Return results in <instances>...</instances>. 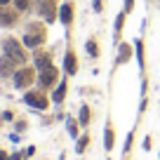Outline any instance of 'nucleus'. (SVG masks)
<instances>
[{
  "instance_id": "cd10ccee",
  "label": "nucleus",
  "mask_w": 160,
  "mask_h": 160,
  "mask_svg": "<svg viewBox=\"0 0 160 160\" xmlns=\"http://www.w3.org/2000/svg\"><path fill=\"white\" fill-rule=\"evenodd\" d=\"M0 118H2V120H14V113H12V111H5Z\"/></svg>"
},
{
  "instance_id": "b1692460",
  "label": "nucleus",
  "mask_w": 160,
  "mask_h": 160,
  "mask_svg": "<svg viewBox=\"0 0 160 160\" xmlns=\"http://www.w3.org/2000/svg\"><path fill=\"white\" fill-rule=\"evenodd\" d=\"M122 10H125L127 14H132V10H134V0H122Z\"/></svg>"
},
{
  "instance_id": "c756f323",
  "label": "nucleus",
  "mask_w": 160,
  "mask_h": 160,
  "mask_svg": "<svg viewBox=\"0 0 160 160\" xmlns=\"http://www.w3.org/2000/svg\"><path fill=\"white\" fill-rule=\"evenodd\" d=\"M21 158H24V153H12L10 155V160H21Z\"/></svg>"
},
{
  "instance_id": "5701e85b",
  "label": "nucleus",
  "mask_w": 160,
  "mask_h": 160,
  "mask_svg": "<svg viewBox=\"0 0 160 160\" xmlns=\"http://www.w3.org/2000/svg\"><path fill=\"white\" fill-rule=\"evenodd\" d=\"M26 127H28V122H26V120H14V130H17V132H26Z\"/></svg>"
},
{
  "instance_id": "20e7f679",
  "label": "nucleus",
  "mask_w": 160,
  "mask_h": 160,
  "mask_svg": "<svg viewBox=\"0 0 160 160\" xmlns=\"http://www.w3.org/2000/svg\"><path fill=\"white\" fill-rule=\"evenodd\" d=\"M24 104L28 106V108H33V111H47L50 108V104H52V99L47 97V92L45 90H26L24 92Z\"/></svg>"
},
{
  "instance_id": "dca6fc26",
  "label": "nucleus",
  "mask_w": 160,
  "mask_h": 160,
  "mask_svg": "<svg viewBox=\"0 0 160 160\" xmlns=\"http://www.w3.org/2000/svg\"><path fill=\"white\" fill-rule=\"evenodd\" d=\"M85 52H87V57H90V59H99V57H101V47H99V40H97L94 35L85 40Z\"/></svg>"
},
{
  "instance_id": "a878e982",
  "label": "nucleus",
  "mask_w": 160,
  "mask_h": 160,
  "mask_svg": "<svg viewBox=\"0 0 160 160\" xmlns=\"http://www.w3.org/2000/svg\"><path fill=\"white\" fill-rule=\"evenodd\" d=\"M146 108H148V99H146V97H141V104H139V113H144Z\"/></svg>"
},
{
  "instance_id": "1a4fd4ad",
  "label": "nucleus",
  "mask_w": 160,
  "mask_h": 160,
  "mask_svg": "<svg viewBox=\"0 0 160 160\" xmlns=\"http://www.w3.org/2000/svg\"><path fill=\"white\" fill-rule=\"evenodd\" d=\"M115 50H118V54H115V64H113L115 68H118V66L130 64L132 57H134V45H132V42H120Z\"/></svg>"
},
{
  "instance_id": "f03ea898",
  "label": "nucleus",
  "mask_w": 160,
  "mask_h": 160,
  "mask_svg": "<svg viewBox=\"0 0 160 160\" xmlns=\"http://www.w3.org/2000/svg\"><path fill=\"white\" fill-rule=\"evenodd\" d=\"M12 82H14L17 90H24V92L31 90V85L38 82V68H35V66H28V64L19 66L17 73L12 75Z\"/></svg>"
},
{
  "instance_id": "ddd939ff",
  "label": "nucleus",
  "mask_w": 160,
  "mask_h": 160,
  "mask_svg": "<svg viewBox=\"0 0 160 160\" xmlns=\"http://www.w3.org/2000/svg\"><path fill=\"white\" fill-rule=\"evenodd\" d=\"M66 94H68V80L66 78H61L59 80V85L52 90V104H64V99H66Z\"/></svg>"
},
{
  "instance_id": "a211bd4d",
  "label": "nucleus",
  "mask_w": 160,
  "mask_h": 160,
  "mask_svg": "<svg viewBox=\"0 0 160 160\" xmlns=\"http://www.w3.org/2000/svg\"><path fill=\"white\" fill-rule=\"evenodd\" d=\"M66 132H68V137L78 139L80 137V120L73 118V115H66Z\"/></svg>"
},
{
  "instance_id": "6ab92c4d",
  "label": "nucleus",
  "mask_w": 160,
  "mask_h": 160,
  "mask_svg": "<svg viewBox=\"0 0 160 160\" xmlns=\"http://www.w3.org/2000/svg\"><path fill=\"white\" fill-rule=\"evenodd\" d=\"M78 120H80V127H90V122H92V108H90V104H82V106H80Z\"/></svg>"
},
{
  "instance_id": "39448f33",
  "label": "nucleus",
  "mask_w": 160,
  "mask_h": 160,
  "mask_svg": "<svg viewBox=\"0 0 160 160\" xmlns=\"http://www.w3.org/2000/svg\"><path fill=\"white\" fill-rule=\"evenodd\" d=\"M59 80H61V71L57 68L54 64L52 66H47V68H42V71H38V87L40 90H54L57 85H59Z\"/></svg>"
},
{
  "instance_id": "7ed1b4c3",
  "label": "nucleus",
  "mask_w": 160,
  "mask_h": 160,
  "mask_svg": "<svg viewBox=\"0 0 160 160\" xmlns=\"http://www.w3.org/2000/svg\"><path fill=\"white\" fill-rule=\"evenodd\" d=\"M2 52H5L7 57H12L19 66L28 64V52H26V45L21 42V40L12 38V35H7V38L2 40Z\"/></svg>"
},
{
  "instance_id": "393cba45",
  "label": "nucleus",
  "mask_w": 160,
  "mask_h": 160,
  "mask_svg": "<svg viewBox=\"0 0 160 160\" xmlns=\"http://www.w3.org/2000/svg\"><path fill=\"white\" fill-rule=\"evenodd\" d=\"M92 7H94L97 14H101L104 12V0H92Z\"/></svg>"
},
{
  "instance_id": "f3484780",
  "label": "nucleus",
  "mask_w": 160,
  "mask_h": 160,
  "mask_svg": "<svg viewBox=\"0 0 160 160\" xmlns=\"http://www.w3.org/2000/svg\"><path fill=\"white\" fill-rule=\"evenodd\" d=\"M113 146H115V127H113V122H106V130H104V148L106 151H113Z\"/></svg>"
},
{
  "instance_id": "bb28decb",
  "label": "nucleus",
  "mask_w": 160,
  "mask_h": 160,
  "mask_svg": "<svg viewBox=\"0 0 160 160\" xmlns=\"http://www.w3.org/2000/svg\"><path fill=\"white\" fill-rule=\"evenodd\" d=\"M151 148H153V139L146 137V139H144V151H151Z\"/></svg>"
},
{
  "instance_id": "473e14b6",
  "label": "nucleus",
  "mask_w": 160,
  "mask_h": 160,
  "mask_svg": "<svg viewBox=\"0 0 160 160\" xmlns=\"http://www.w3.org/2000/svg\"><path fill=\"white\" fill-rule=\"evenodd\" d=\"M108 160H111V158H108Z\"/></svg>"
},
{
  "instance_id": "f257e3e1",
  "label": "nucleus",
  "mask_w": 160,
  "mask_h": 160,
  "mask_svg": "<svg viewBox=\"0 0 160 160\" xmlns=\"http://www.w3.org/2000/svg\"><path fill=\"white\" fill-rule=\"evenodd\" d=\"M47 40V28H45V21H28L26 24V33L21 38V42L26 45V50H38V47L45 45Z\"/></svg>"
},
{
  "instance_id": "2eb2a0df",
  "label": "nucleus",
  "mask_w": 160,
  "mask_h": 160,
  "mask_svg": "<svg viewBox=\"0 0 160 160\" xmlns=\"http://www.w3.org/2000/svg\"><path fill=\"white\" fill-rule=\"evenodd\" d=\"M134 45V57H137V64H139V71L144 73L146 71V52H144V38H134L132 40Z\"/></svg>"
},
{
  "instance_id": "0eeeda50",
  "label": "nucleus",
  "mask_w": 160,
  "mask_h": 160,
  "mask_svg": "<svg viewBox=\"0 0 160 160\" xmlns=\"http://www.w3.org/2000/svg\"><path fill=\"white\" fill-rule=\"evenodd\" d=\"M59 21H61V26H64L66 31H71V26H73V21H75V5L71 0H64L59 5Z\"/></svg>"
},
{
  "instance_id": "9b49d317",
  "label": "nucleus",
  "mask_w": 160,
  "mask_h": 160,
  "mask_svg": "<svg viewBox=\"0 0 160 160\" xmlns=\"http://www.w3.org/2000/svg\"><path fill=\"white\" fill-rule=\"evenodd\" d=\"M54 61H52V52H47V50H42V47H38V50H33V66L38 71H42V68H47V66H52Z\"/></svg>"
},
{
  "instance_id": "aec40b11",
  "label": "nucleus",
  "mask_w": 160,
  "mask_h": 160,
  "mask_svg": "<svg viewBox=\"0 0 160 160\" xmlns=\"http://www.w3.org/2000/svg\"><path fill=\"white\" fill-rule=\"evenodd\" d=\"M87 146H90V134H80L78 139H75V153L82 155L87 151Z\"/></svg>"
},
{
  "instance_id": "4468645a",
  "label": "nucleus",
  "mask_w": 160,
  "mask_h": 160,
  "mask_svg": "<svg viewBox=\"0 0 160 160\" xmlns=\"http://www.w3.org/2000/svg\"><path fill=\"white\" fill-rule=\"evenodd\" d=\"M125 21H127V12L120 10L115 14V21H113V38H115V47L120 45V35H122V28H125Z\"/></svg>"
},
{
  "instance_id": "c85d7f7f",
  "label": "nucleus",
  "mask_w": 160,
  "mask_h": 160,
  "mask_svg": "<svg viewBox=\"0 0 160 160\" xmlns=\"http://www.w3.org/2000/svg\"><path fill=\"white\" fill-rule=\"evenodd\" d=\"M33 153H35V146H28V148L24 151V155H26V158H31V155H33Z\"/></svg>"
},
{
  "instance_id": "7c9ffc66",
  "label": "nucleus",
  "mask_w": 160,
  "mask_h": 160,
  "mask_svg": "<svg viewBox=\"0 0 160 160\" xmlns=\"http://www.w3.org/2000/svg\"><path fill=\"white\" fill-rule=\"evenodd\" d=\"M0 160H10V155H7V151H0Z\"/></svg>"
},
{
  "instance_id": "9d476101",
  "label": "nucleus",
  "mask_w": 160,
  "mask_h": 160,
  "mask_svg": "<svg viewBox=\"0 0 160 160\" xmlns=\"http://www.w3.org/2000/svg\"><path fill=\"white\" fill-rule=\"evenodd\" d=\"M78 54H75V50H73V45H68L66 47V52H64V73L66 75H75L78 73Z\"/></svg>"
},
{
  "instance_id": "6e6552de",
  "label": "nucleus",
  "mask_w": 160,
  "mask_h": 160,
  "mask_svg": "<svg viewBox=\"0 0 160 160\" xmlns=\"http://www.w3.org/2000/svg\"><path fill=\"white\" fill-rule=\"evenodd\" d=\"M19 10H14V7L10 5H0V28H12V26H17V21H19Z\"/></svg>"
},
{
  "instance_id": "423d86ee",
  "label": "nucleus",
  "mask_w": 160,
  "mask_h": 160,
  "mask_svg": "<svg viewBox=\"0 0 160 160\" xmlns=\"http://www.w3.org/2000/svg\"><path fill=\"white\" fill-rule=\"evenodd\" d=\"M35 12H38V17L45 24L59 21V5H57V0H38L35 2Z\"/></svg>"
},
{
  "instance_id": "2f4dec72",
  "label": "nucleus",
  "mask_w": 160,
  "mask_h": 160,
  "mask_svg": "<svg viewBox=\"0 0 160 160\" xmlns=\"http://www.w3.org/2000/svg\"><path fill=\"white\" fill-rule=\"evenodd\" d=\"M12 0H0V5H10Z\"/></svg>"
},
{
  "instance_id": "412c9836",
  "label": "nucleus",
  "mask_w": 160,
  "mask_h": 160,
  "mask_svg": "<svg viewBox=\"0 0 160 160\" xmlns=\"http://www.w3.org/2000/svg\"><path fill=\"white\" fill-rule=\"evenodd\" d=\"M12 5H14V10H19L21 14H24V12L31 10V5H33V2H31V0H12Z\"/></svg>"
},
{
  "instance_id": "4be33fe9",
  "label": "nucleus",
  "mask_w": 160,
  "mask_h": 160,
  "mask_svg": "<svg viewBox=\"0 0 160 160\" xmlns=\"http://www.w3.org/2000/svg\"><path fill=\"white\" fill-rule=\"evenodd\" d=\"M132 144H134V132H130V134H127V139H125V148H122V151H125V153H130V151H132Z\"/></svg>"
},
{
  "instance_id": "f8f14e48",
  "label": "nucleus",
  "mask_w": 160,
  "mask_h": 160,
  "mask_svg": "<svg viewBox=\"0 0 160 160\" xmlns=\"http://www.w3.org/2000/svg\"><path fill=\"white\" fill-rule=\"evenodd\" d=\"M17 68H19V64L2 52V57H0V78H12L17 73Z\"/></svg>"
}]
</instances>
